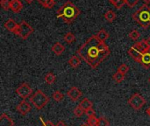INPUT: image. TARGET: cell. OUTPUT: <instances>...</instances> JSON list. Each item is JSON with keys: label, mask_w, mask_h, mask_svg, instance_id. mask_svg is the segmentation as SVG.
I'll use <instances>...</instances> for the list:
<instances>
[{"label": "cell", "mask_w": 150, "mask_h": 126, "mask_svg": "<svg viewBox=\"0 0 150 126\" xmlns=\"http://www.w3.org/2000/svg\"><path fill=\"white\" fill-rule=\"evenodd\" d=\"M16 110H17V111H18L21 116H25V115H27V114L31 111L32 106H31L30 103H27L25 100H23V101H21V102L17 105Z\"/></svg>", "instance_id": "cell-8"}, {"label": "cell", "mask_w": 150, "mask_h": 126, "mask_svg": "<svg viewBox=\"0 0 150 126\" xmlns=\"http://www.w3.org/2000/svg\"><path fill=\"white\" fill-rule=\"evenodd\" d=\"M86 124L89 126H97V124H98V118L96 117V115L88 117V119H87V123Z\"/></svg>", "instance_id": "cell-29"}, {"label": "cell", "mask_w": 150, "mask_h": 126, "mask_svg": "<svg viewBox=\"0 0 150 126\" xmlns=\"http://www.w3.org/2000/svg\"><path fill=\"white\" fill-rule=\"evenodd\" d=\"M142 1H144V2L146 3V4H149L150 3V0H142Z\"/></svg>", "instance_id": "cell-40"}, {"label": "cell", "mask_w": 150, "mask_h": 126, "mask_svg": "<svg viewBox=\"0 0 150 126\" xmlns=\"http://www.w3.org/2000/svg\"><path fill=\"white\" fill-rule=\"evenodd\" d=\"M67 96L72 102H76L83 96V93L77 87H72L67 92Z\"/></svg>", "instance_id": "cell-9"}, {"label": "cell", "mask_w": 150, "mask_h": 126, "mask_svg": "<svg viewBox=\"0 0 150 126\" xmlns=\"http://www.w3.org/2000/svg\"><path fill=\"white\" fill-rule=\"evenodd\" d=\"M134 46L138 50H140L142 53H147V52L150 51V46L148 45V43L146 42L145 39H142V40L139 41V42H136Z\"/></svg>", "instance_id": "cell-12"}, {"label": "cell", "mask_w": 150, "mask_h": 126, "mask_svg": "<svg viewBox=\"0 0 150 126\" xmlns=\"http://www.w3.org/2000/svg\"><path fill=\"white\" fill-rule=\"evenodd\" d=\"M140 0H127V4L130 7V8H133V7H134L136 4H137V3L139 2Z\"/></svg>", "instance_id": "cell-33"}, {"label": "cell", "mask_w": 150, "mask_h": 126, "mask_svg": "<svg viewBox=\"0 0 150 126\" xmlns=\"http://www.w3.org/2000/svg\"><path fill=\"white\" fill-rule=\"evenodd\" d=\"M18 24L13 18H9V19H7V21H5L4 24V28H5L7 31L11 32H12V33H15V32H16V30H17V28H18Z\"/></svg>", "instance_id": "cell-11"}, {"label": "cell", "mask_w": 150, "mask_h": 126, "mask_svg": "<svg viewBox=\"0 0 150 126\" xmlns=\"http://www.w3.org/2000/svg\"><path fill=\"white\" fill-rule=\"evenodd\" d=\"M132 18L142 28L147 29L150 26V8L148 4L142 5L133 15Z\"/></svg>", "instance_id": "cell-3"}, {"label": "cell", "mask_w": 150, "mask_h": 126, "mask_svg": "<svg viewBox=\"0 0 150 126\" xmlns=\"http://www.w3.org/2000/svg\"><path fill=\"white\" fill-rule=\"evenodd\" d=\"M129 67L127 65V64H121L119 68H118V71L119 72H120V73H122V74H124V75H127V72L129 71Z\"/></svg>", "instance_id": "cell-32"}, {"label": "cell", "mask_w": 150, "mask_h": 126, "mask_svg": "<svg viewBox=\"0 0 150 126\" xmlns=\"http://www.w3.org/2000/svg\"><path fill=\"white\" fill-rule=\"evenodd\" d=\"M128 54L131 56L132 59H134L135 61H137L138 63H140V62H141L142 56L143 53H142L140 50H138L134 46H131V47L129 48V50H128Z\"/></svg>", "instance_id": "cell-10"}, {"label": "cell", "mask_w": 150, "mask_h": 126, "mask_svg": "<svg viewBox=\"0 0 150 126\" xmlns=\"http://www.w3.org/2000/svg\"><path fill=\"white\" fill-rule=\"evenodd\" d=\"M31 103L34 106L37 110H42L48 103H49V97L40 89H38L35 91V93L30 97Z\"/></svg>", "instance_id": "cell-4"}, {"label": "cell", "mask_w": 150, "mask_h": 126, "mask_svg": "<svg viewBox=\"0 0 150 126\" xmlns=\"http://www.w3.org/2000/svg\"><path fill=\"white\" fill-rule=\"evenodd\" d=\"M55 126H67V125L65 124V122H63V121H59Z\"/></svg>", "instance_id": "cell-36"}, {"label": "cell", "mask_w": 150, "mask_h": 126, "mask_svg": "<svg viewBox=\"0 0 150 126\" xmlns=\"http://www.w3.org/2000/svg\"><path fill=\"white\" fill-rule=\"evenodd\" d=\"M97 37L98 38L99 40H101L102 42H105V40L107 39H109L110 34L108 32H106L105 29H101L98 33H97Z\"/></svg>", "instance_id": "cell-19"}, {"label": "cell", "mask_w": 150, "mask_h": 126, "mask_svg": "<svg viewBox=\"0 0 150 126\" xmlns=\"http://www.w3.org/2000/svg\"><path fill=\"white\" fill-rule=\"evenodd\" d=\"M69 64L70 67H72L73 68H76L81 65V58L76 55H73L69 60Z\"/></svg>", "instance_id": "cell-18"}, {"label": "cell", "mask_w": 150, "mask_h": 126, "mask_svg": "<svg viewBox=\"0 0 150 126\" xmlns=\"http://www.w3.org/2000/svg\"><path fill=\"white\" fill-rule=\"evenodd\" d=\"M79 106H80L84 111H87L92 109L93 103H92V102L90 101L88 98H83V99L79 103Z\"/></svg>", "instance_id": "cell-17"}, {"label": "cell", "mask_w": 150, "mask_h": 126, "mask_svg": "<svg viewBox=\"0 0 150 126\" xmlns=\"http://www.w3.org/2000/svg\"><path fill=\"white\" fill-rule=\"evenodd\" d=\"M105 18L107 22L112 23L116 19V13L112 10H109L105 14Z\"/></svg>", "instance_id": "cell-21"}, {"label": "cell", "mask_w": 150, "mask_h": 126, "mask_svg": "<svg viewBox=\"0 0 150 126\" xmlns=\"http://www.w3.org/2000/svg\"><path fill=\"white\" fill-rule=\"evenodd\" d=\"M140 64L146 69L150 68V51L142 54Z\"/></svg>", "instance_id": "cell-15"}, {"label": "cell", "mask_w": 150, "mask_h": 126, "mask_svg": "<svg viewBox=\"0 0 150 126\" xmlns=\"http://www.w3.org/2000/svg\"><path fill=\"white\" fill-rule=\"evenodd\" d=\"M44 79H45V82H46L48 85H52V84H54V83L55 82V81H56V76H55L52 72H48V73H47V75H45Z\"/></svg>", "instance_id": "cell-20"}, {"label": "cell", "mask_w": 150, "mask_h": 126, "mask_svg": "<svg viewBox=\"0 0 150 126\" xmlns=\"http://www.w3.org/2000/svg\"><path fill=\"white\" fill-rule=\"evenodd\" d=\"M63 39H64V40H65V42H66L67 44H71V43H73V42L75 41L76 37H75V35H74V33L69 32H67V33L64 35V38H63Z\"/></svg>", "instance_id": "cell-26"}, {"label": "cell", "mask_w": 150, "mask_h": 126, "mask_svg": "<svg viewBox=\"0 0 150 126\" xmlns=\"http://www.w3.org/2000/svg\"><path fill=\"white\" fill-rule=\"evenodd\" d=\"M16 94L21 97L23 100H25L28 97H31L33 95V89L27 82H22L17 89H16Z\"/></svg>", "instance_id": "cell-7"}, {"label": "cell", "mask_w": 150, "mask_h": 126, "mask_svg": "<svg viewBox=\"0 0 150 126\" xmlns=\"http://www.w3.org/2000/svg\"><path fill=\"white\" fill-rule=\"evenodd\" d=\"M145 40H146V42L148 43V45L150 46V37L147 38V39H145Z\"/></svg>", "instance_id": "cell-38"}, {"label": "cell", "mask_w": 150, "mask_h": 126, "mask_svg": "<svg viewBox=\"0 0 150 126\" xmlns=\"http://www.w3.org/2000/svg\"><path fill=\"white\" fill-rule=\"evenodd\" d=\"M78 56L84 61L91 68H97L111 54L109 46L93 35L78 48Z\"/></svg>", "instance_id": "cell-1"}, {"label": "cell", "mask_w": 150, "mask_h": 126, "mask_svg": "<svg viewBox=\"0 0 150 126\" xmlns=\"http://www.w3.org/2000/svg\"><path fill=\"white\" fill-rule=\"evenodd\" d=\"M40 4H41L44 8L47 9H52L55 4L54 0H38Z\"/></svg>", "instance_id": "cell-22"}, {"label": "cell", "mask_w": 150, "mask_h": 126, "mask_svg": "<svg viewBox=\"0 0 150 126\" xmlns=\"http://www.w3.org/2000/svg\"><path fill=\"white\" fill-rule=\"evenodd\" d=\"M40 122H41V124H42V126H55V125H54L51 121H44L43 120V118H41V117H40Z\"/></svg>", "instance_id": "cell-34"}, {"label": "cell", "mask_w": 150, "mask_h": 126, "mask_svg": "<svg viewBox=\"0 0 150 126\" xmlns=\"http://www.w3.org/2000/svg\"><path fill=\"white\" fill-rule=\"evenodd\" d=\"M51 49H52V51H53V53L54 54H56V55L59 56L62 53H63V52L65 51V46L63 45H62L60 42H56V43H54L52 46Z\"/></svg>", "instance_id": "cell-16"}, {"label": "cell", "mask_w": 150, "mask_h": 126, "mask_svg": "<svg viewBox=\"0 0 150 126\" xmlns=\"http://www.w3.org/2000/svg\"><path fill=\"white\" fill-rule=\"evenodd\" d=\"M97 126H110V123L108 119L105 117H99L98 118V124Z\"/></svg>", "instance_id": "cell-27"}, {"label": "cell", "mask_w": 150, "mask_h": 126, "mask_svg": "<svg viewBox=\"0 0 150 126\" xmlns=\"http://www.w3.org/2000/svg\"><path fill=\"white\" fill-rule=\"evenodd\" d=\"M149 83H150V76H149Z\"/></svg>", "instance_id": "cell-42"}, {"label": "cell", "mask_w": 150, "mask_h": 126, "mask_svg": "<svg viewBox=\"0 0 150 126\" xmlns=\"http://www.w3.org/2000/svg\"><path fill=\"white\" fill-rule=\"evenodd\" d=\"M73 113H74V115H75L76 118H81V117L85 113V111H84L79 105H77V106L74 109Z\"/></svg>", "instance_id": "cell-30"}, {"label": "cell", "mask_w": 150, "mask_h": 126, "mask_svg": "<svg viewBox=\"0 0 150 126\" xmlns=\"http://www.w3.org/2000/svg\"><path fill=\"white\" fill-rule=\"evenodd\" d=\"M14 121L7 116L5 113H3L0 117V126H14Z\"/></svg>", "instance_id": "cell-13"}, {"label": "cell", "mask_w": 150, "mask_h": 126, "mask_svg": "<svg viewBox=\"0 0 150 126\" xmlns=\"http://www.w3.org/2000/svg\"><path fill=\"white\" fill-rule=\"evenodd\" d=\"M109 2H110L117 10L121 9V8L127 4V0H109Z\"/></svg>", "instance_id": "cell-23"}, {"label": "cell", "mask_w": 150, "mask_h": 126, "mask_svg": "<svg viewBox=\"0 0 150 126\" xmlns=\"http://www.w3.org/2000/svg\"><path fill=\"white\" fill-rule=\"evenodd\" d=\"M80 14V10L71 1H67L56 11V18H62L64 23H73Z\"/></svg>", "instance_id": "cell-2"}, {"label": "cell", "mask_w": 150, "mask_h": 126, "mask_svg": "<svg viewBox=\"0 0 150 126\" xmlns=\"http://www.w3.org/2000/svg\"><path fill=\"white\" fill-rule=\"evenodd\" d=\"M0 4H1V7L4 11L11 10V1H9V0H0Z\"/></svg>", "instance_id": "cell-31"}, {"label": "cell", "mask_w": 150, "mask_h": 126, "mask_svg": "<svg viewBox=\"0 0 150 126\" xmlns=\"http://www.w3.org/2000/svg\"><path fill=\"white\" fill-rule=\"evenodd\" d=\"M52 98H53L55 102L60 103V102L64 98V96H63V94H62L60 90H56V91H54V92L52 94Z\"/></svg>", "instance_id": "cell-25"}, {"label": "cell", "mask_w": 150, "mask_h": 126, "mask_svg": "<svg viewBox=\"0 0 150 126\" xmlns=\"http://www.w3.org/2000/svg\"><path fill=\"white\" fill-rule=\"evenodd\" d=\"M85 114L87 115V117H91V116H94L96 115V111L93 109H91L87 111H85Z\"/></svg>", "instance_id": "cell-35"}, {"label": "cell", "mask_w": 150, "mask_h": 126, "mask_svg": "<svg viewBox=\"0 0 150 126\" xmlns=\"http://www.w3.org/2000/svg\"><path fill=\"white\" fill-rule=\"evenodd\" d=\"M25 2H26L27 4H32V3H33V2L34 0H25Z\"/></svg>", "instance_id": "cell-39"}, {"label": "cell", "mask_w": 150, "mask_h": 126, "mask_svg": "<svg viewBox=\"0 0 150 126\" xmlns=\"http://www.w3.org/2000/svg\"><path fill=\"white\" fill-rule=\"evenodd\" d=\"M80 126H89V125H88L87 124H82Z\"/></svg>", "instance_id": "cell-41"}, {"label": "cell", "mask_w": 150, "mask_h": 126, "mask_svg": "<svg viewBox=\"0 0 150 126\" xmlns=\"http://www.w3.org/2000/svg\"><path fill=\"white\" fill-rule=\"evenodd\" d=\"M146 114H147V115H148V116L150 118V106L148 108V109H147V110H146Z\"/></svg>", "instance_id": "cell-37"}, {"label": "cell", "mask_w": 150, "mask_h": 126, "mask_svg": "<svg viewBox=\"0 0 150 126\" xmlns=\"http://www.w3.org/2000/svg\"><path fill=\"white\" fill-rule=\"evenodd\" d=\"M11 1V10L15 12L18 13L23 9V4L20 0H10Z\"/></svg>", "instance_id": "cell-14"}, {"label": "cell", "mask_w": 150, "mask_h": 126, "mask_svg": "<svg viewBox=\"0 0 150 126\" xmlns=\"http://www.w3.org/2000/svg\"><path fill=\"white\" fill-rule=\"evenodd\" d=\"M128 104L131 108H133L135 111L141 110L146 103L145 98L139 93H134L127 101Z\"/></svg>", "instance_id": "cell-6"}, {"label": "cell", "mask_w": 150, "mask_h": 126, "mask_svg": "<svg viewBox=\"0 0 150 126\" xmlns=\"http://www.w3.org/2000/svg\"><path fill=\"white\" fill-rule=\"evenodd\" d=\"M140 36H141L140 32H139L137 30H135V29L132 30V31L129 32V34H128V37H129L132 40H134V41H136V40L140 38Z\"/></svg>", "instance_id": "cell-28"}, {"label": "cell", "mask_w": 150, "mask_h": 126, "mask_svg": "<svg viewBox=\"0 0 150 126\" xmlns=\"http://www.w3.org/2000/svg\"><path fill=\"white\" fill-rule=\"evenodd\" d=\"M33 32V28L25 20H22L18 24V28L14 34L18 36L22 39H26Z\"/></svg>", "instance_id": "cell-5"}, {"label": "cell", "mask_w": 150, "mask_h": 126, "mask_svg": "<svg viewBox=\"0 0 150 126\" xmlns=\"http://www.w3.org/2000/svg\"><path fill=\"white\" fill-rule=\"evenodd\" d=\"M125 76H126V75H124V74H122V73L117 71V72L112 75V79H113L117 83H120V82H122L124 81Z\"/></svg>", "instance_id": "cell-24"}]
</instances>
